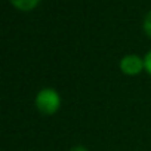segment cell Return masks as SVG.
<instances>
[{
  "label": "cell",
  "mask_w": 151,
  "mask_h": 151,
  "mask_svg": "<svg viewBox=\"0 0 151 151\" xmlns=\"http://www.w3.org/2000/svg\"><path fill=\"white\" fill-rule=\"evenodd\" d=\"M34 105L43 116H53L61 108V95L53 88H43L37 92Z\"/></svg>",
  "instance_id": "1"
},
{
  "label": "cell",
  "mask_w": 151,
  "mask_h": 151,
  "mask_svg": "<svg viewBox=\"0 0 151 151\" xmlns=\"http://www.w3.org/2000/svg\"><path fill=\"white\" fill-rule=\"evenodd\" d=\"M120 71L126 76H138L139 73L145 71V64L144 58L136 55V53H127L124 55L120 62H119Z\"/></svg>",
  "instance_id": "2"
},
{
  "label": "cell",
  "mask_w": 151,
  "mask_h": 151,
  "mask_svg": "<svg viewBox=\"0 0 151 151\" xmlns=\"http://www.w3.org/2000/svg\"><path fill=\"white\" fill-rule=\"evenodd\" d=\"M9 2L18 11L28 12V11H33L34 8H37V5L40 3V0H9Z\"/></svg>",
  "instance_id": "3"
},
{
  "label": "cell",
  "mask_w": 151,
  "mask_h": 151,
  "mask_svg": "<svg viewBox=\"0 0 151 151\" xmlns=\"http://www.w3.org/2000/svg\"><path fill=\"white\" fill-rule=\"evenodd\" d=\"M142 28H144V31H145V34L151 39V11L145 15V18H144V22H142Z\"/></svg>",
  "instance_id": "4"
},
{
  "label": "cell",
  "mask_w": 151,
  "mask_h": 151,
  "mask_svg": "<svg viewBox=\"0 0 151 151\" xmlns=\"http://www.w3.org/2000/svg\"><path fill=\"white\" fill-rule=\"evenodd\" d=\"M144 64H145V71L151 76V49L145 53V56H144Z\"/></svg>",
  "instance_id": "5"
},
{
  "label": "cell",
  "mask_w": 151,
  "mask_h": 151,
  "mask_svg": "<svg viewBox=\"0 0 151 151\" xmlns=\"http://www.w3.org/2000/svg\"><path fill=\"white\" fill-rule=\"evenodd\" d=\"M70 151H89L86 147H83V145H77V147H73Z\"/></svg>",
  "instance_id": "6"
}]
</instances>
